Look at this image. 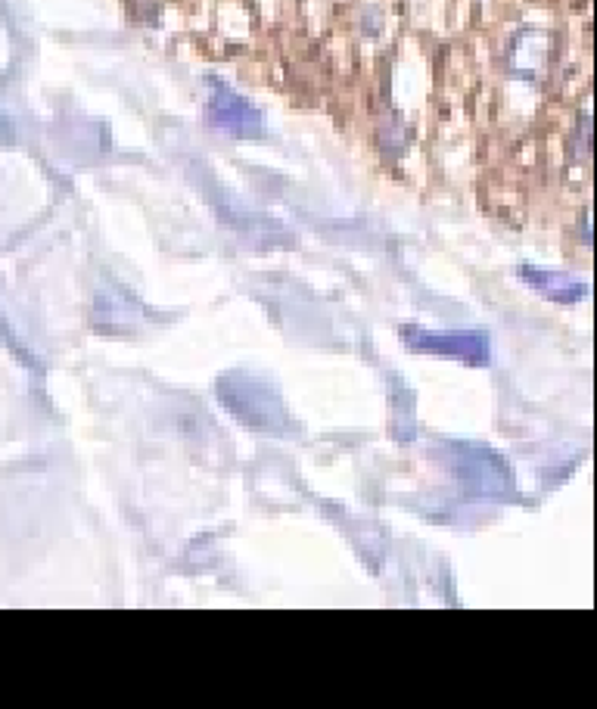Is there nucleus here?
I'll return each instance as SVG.
<instances>
[{
    "instance_id": "obj_1",
    "label": "nucleus",
    "mask_w": 597,
    "mask_h": 709,
    "mask_svg": "<svg viewBox=\"0 0 597 709\" xmlns=\"http://www.w3.org/2000/svg\"><path fill=\"white\" fill-rule=\"evenodd\" d=\"M408 343L414 349L439 352V355H454L470 364H486L489 361V339L486 333L476 330H454V333H436V330H408Z\"/></svg>"
},
{
    "instance_id": "obj_2",
    "label": "nucleus",
    "mask_w": 597,
    "mask_h": 709,
    "mask_svg": "<svg viewBox=\"0 0 597 709\" xmlns=\"http://www.w3.org/2000/svg\"><path fill=\"white\" fill-rule=\"evenodd\" d=\"M212 119L231 134H249L259 128V112L249 106L240 94H234L227 84L212 88Z\"/></svg>"
}]
</instances>
